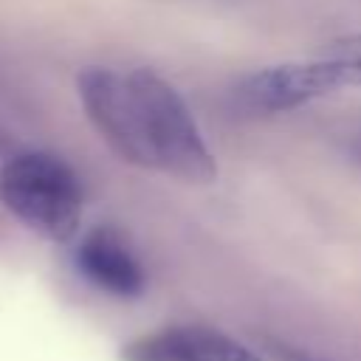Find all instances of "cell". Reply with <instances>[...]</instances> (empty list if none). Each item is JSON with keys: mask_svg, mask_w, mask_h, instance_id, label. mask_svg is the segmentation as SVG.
Masks as SVG:
<instances>
[{"mask_svg": "<svg viewBox=\"0 0 361 361\" xmlns=\"http://www.w3.org/2000/svg\"><path fill=\"white\" fill-rule=\"evenodd\" d=\"M327 56H333V59L341 65L344 82H347L350 87H361V34L336 39V42L330 45Z\"/></svg>", "mask_w": 361, "mask_h": 361, "instance_id": "obj_6", "label": "cell"}, {"mask_svg": "<svg viewBox=\"0 0 361 361\" xmlns=\"http://www.w3.org/2000/svg\"><path fill=\"white\" fill-rule=\"evenodd\" d=\"M344 85L341 65L333 56L282 62L240 76L231 87V102L245 116H276L324 99Z\"/></svg>", "mask_w": 361, "mask_h": 361, "instance_id": "obj_3", "label": "cell"}, {"mask_svg": "<svg viewBox=\"0 0 361 361\" xmlns=\"http://www.w3.org/2000/svg\"><path fill=\"white\" fill-rule=\"evenodd\" d=\"M76 271L96 285L99 290L118 296V299H135L147 288V274L124 234L113 226H93L85 231L73 248Z\"/></svg>", "mask_w": 361, "mask_h": 361, "instance_id": "obj_4", "label": "cell"}, {"mask_svg": "<svg viewBox=\"0 0 361 361\" xmlns=\"http://www.w3.org/2000/svg\"><path fill=\"white\" fill-rule=\"evenodd\" d=\"M0 203L39 237L68 243L82 226L85 186L65 158L25 149L0 166Z\"/></svg>", "mask_w": 361, "mask_h": 361, "instance_id": "obj_2", "label": "cell"}, {"mask_svg": "<svg viewBox=\"0 0 361 361\" xmlns=\"http://www.w3.org/2000/svg\"><path fill=\"white\" fill-rule=\"evenodd\" d=\"M347 155H350V161L361 164V133H353L347 138Z\"/></svg>", "mask_w": 361, "mask_h": 361, "instance_id": "obj_7", "label": "cell"}, {"mask_svg": "<svg viewBox=\"0 0 361 361\" xmlns=\"http://www.w3.org/2000/svg\"><path fill=\"white\" fill-rule=\"evenodd\" d=\"M76 96L85 118L118 161L183 183L217 180V161L197 118L161 73L87 65L76 73Z\"/></svg>", "mask_w": 361, "mask_h": 361, "instance_id": "obj_1", "label": "cell"}, {"mask_svg": "<svg viewBox=\"0 0 361 361\" xmlns=\"http://www.w3.org/2000/svg\"><path fill=\"white\" fill-rule=\"evenodd\" d=\"M158 361H262L237 338L209 327H175L147 344Z\"/></svg>", "mask_w": 361, "mask_h": 361, "instance_id": "obj_5", "label": "cell"}]
</instances>
